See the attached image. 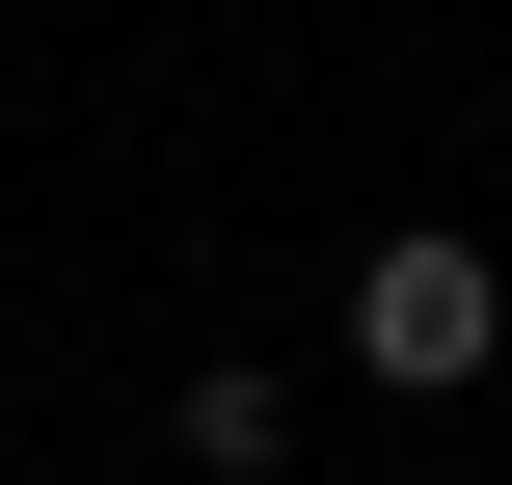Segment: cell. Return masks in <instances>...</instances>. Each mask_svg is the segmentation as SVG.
<instances>
[{
	"label": "cell",
	"mask_w": 512,
	"mask_h": 485,
	"mask_svg": "<svg viewBox=\"0 0 512 485\" xmlns=\"http://www.w3.org/2000/svg\"><path fill=\"white\" fill-rule=\"evenodd\" d=\"M162 459H189V485H270V459H297V378H270V351H216V378L162 405Z\"/></svg>",
	"instance_id": "obj_2"
},
{
	"label": "cell",
	"mask_w": 512,
	"mask_h": 485,
	"mask_svg": "<svg viewBox=\"0 0 512 485\" xmlns=\"http://www.w3.org/2000/svg\"><path fill=\"white\" fill-rule=\"evenodd\" d=\"M486 351H512V270L459 243V216H405V243L351 270V378H378V405H459Z\"/></svg>",
	"instance_id": "obj_1"
}]
</instances>
